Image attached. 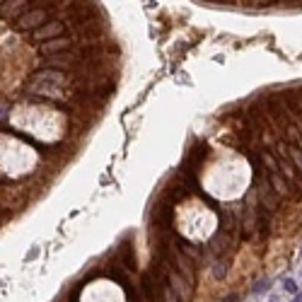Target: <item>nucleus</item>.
Segmentation results:
<instances>
[{"label":"nucleus","instance_id":"nucleus-1","mask_svg":"<svg viewBox=\"0 0 302 302\" xmlns=\"http://www.w3.org/2000/svg\"><path fill=\"white\" fill-rule=\"evenodd\" d=\"M174 203L160 198L155 206H152V225L150 230H174Z\"/></svg>","mask_w":302,"mask_h":302},{"label":"nucleus","instance_id":"nucleus-2","mask_svg":"<svg viewBox=\"0 0 302 302\" xmlns=\"http://www.w3.org/2000/svg\"><path fill=\"white\" fill-rule=\"evenodd\" d=\"M42 66L49 70H70V68H78L80 66V51H63V54H54V56H44L42 58Z\"/></svg>","mask_w":302,"mask_h":302},{"label":"nucleus","instance_id":"nucleus-3","mask_svg":"<svg viewBox=\"0 0 302 302\" xmlns=\"http://www.w3.org/2000/svg\"><path fill=\"white\" fill-rule=\"evenodd\" d=\"M49 22V10H42V8H32L27 10L25 15H20L17 20H15V27L20 29V32H37V29L46 25Z\"/></svg>","mask_w":302,"mask_h":302},{"label":"nucleus","instance_id":"nucleus-4","mask_svg":"<svg viewBox=\"0 0 302 302\" xmlns=\"http://www.w3.org/2000/svg\"><path fill=\"white\" fill-rule=\"evenodd\" d=\"M58 37H66V25L61 20H49L46 25L32 32V39L37 44H44V42H51V39H58Z\"/></svg>","mask_w":302,"mask_h":302},{"label":"nucleus","instance_id":"nucleus-5","mask_svg":"<svg viewBox=\"0 0 302 302\" xmlns=\"http://www.w3.org/2000/svg\"><path fill=\"white\" fill-rule=\"evenodd\" d=\"M208 155V148L206 143H196V145H191V150L186 152V160H184V165H181V172H186V174H196V169L201 167V162L206 160Z\"/></svg>","mask_w":302,"mask_h":302},{"label":"nucleus","instance_id":"nucleus-6","mask_svg":"<svg viewBox=\"0 0 302 302\" xmlns=\"http://www.w3.org/2000/svg\"><path fill=\"white\" fill-rule=\"evenodd\" d=\"M32 5V0H5L0 5V20H17L20 15H25Z\"/></svg>","mask_w":302,"mask_h":302},{"label":"nucleus","instance_id":"nucleus-7","mask_svg":"<svg viewBox=\"0 0 302 302\" xmlns=\"http://www.w3.org/2000/svg\"><path fill=\"white\" fill-rule=\"evenodd\" d=\"M73 49V39L70 37H58V39H51V42L39 44V51L44 56H54V54H63V51H70Z\"/></svg>","mask_w":302,"mask_h":302},{"label":"nucleus","instance_id":"nucleus-8","mask_svg":"<svg viewBox=\"0 0 302 302\" xmlns=\"http://www.w3.org/2000/svg\"><path fill=\"white\" fill-rule=\"evenodd\" d=\"M160 302H181V297L177 295V290L167 283V288L162 290V297H160Z\"/></svg>","mask_w":302,"mask_h":302},{"label":"nucleus","instance_id":"nucleus-9","mask_svg":"<svg viewBox=\"0 0 302 302\" xmlns=\"http://www.w3.org/2000/svg\"><path fill=\"white\" fill-rule=\"evenodd\" d=\"M283 290L290 292V295H297V292H300V285H297L295 278H283Z\"/></svg>","mask_w":302,"mask_h":302},{"label":"nucleus","instance_id":"nucleus-10","mask_svg":"<svg viewBox=\"0 0 302 302\" xmlns=\"http://www.w3.org/2000/svg\"><path fill=\"white\" fill-rule=\"evenodd\" d=\"M222 275H225V263L220 261V263H218V268H215V278H222Z\"/></svg>","mask_w":302,"mask_h":302},{"label":"nucleus","instance_id":"nucleus-11","mask_svg":"<svg viewBox=\"0 0 302 302\" xmlns=\"http://www.w3.org/2000/svg\"><path fill=\"white\" fill-rule=\"evenodd\" d=\"M37 254H39V249L34 247V249H32V251H29V254H27V259H34V256H37Z\"/></svg>","mask_w":302,"mask_h":302},{"label":"nucleus","instance_id":"nucleus-12","mask_svg":"<svg viewBox=\"0 0 302 302\" xmlns=\"http://www.w3.org/2000/svg\"><path fill=\"white\" fill-rule=\"evenodd\" d=\"M292 302H302V290L297 292V295H295V297H292Z\"/></svg>","mask_w":302,"mask_h":302},{"label":"nucleus","instance_id":"nucleus-13","mask_svg":"<svg viewBox=\"0 0 302 302\" xmlns=\"http://www.w3.org/2000/svg\"><path fill=\"white\" fill-rule=\"evenodd\" d=\"M3 3H5V0H0V5H3Z\"/></svg>","mask_w":302,"mask_h":302}]
</instances>
